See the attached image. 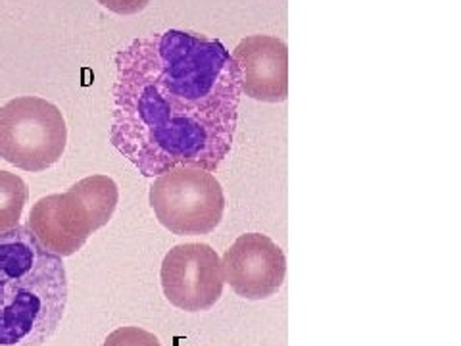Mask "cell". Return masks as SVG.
<instances>
[{"mask_svg":"<svg viewBox=\"0 0 461 346\" xmlns=\"http://www.w3.org/2000/svg\"><path fill=\"white\" fill-rule=\"evenodd\" d=\"M68 306V273L27 225L0 233V346H41Z\"/></svg>","mask_w":461,"mask_h":346,"instance_id":"7a4b0ae2","label":"cell"},{"mask_svg":"<svg viewBox=\"0 0 461 346\" xmlns=\"http://www.w3.org/2000/svg\"><path fill=\"white\" fill-rule=\"evenodd\" d=\"M150 206L173 235H208L223 220L225 195L212 171L173 168L150 187Z\"/></svg>","mask_w":461,"mask_h":346,"instance_id":"5b68a950","label":"cell"},{"mask_svg":"<svg viewBox=\"0 0 461 346\" xmlns=\"http://www.w3.org/2000/svg\"><path fill=\"white\" fill-rule=\"evenodd\" d=\"M166 298L185 312H204L223 295L221 260L210 244L185 242L173 247L162 262Z\"/></svg>","mask_w":461,"mask_h":346,"instance_id":"8992f818","label":"cell"},{"mask_svg":"<svg viewBox=\"0 0 461 346\" xmlns=\"http://www.w3.org/2000/svg\"><path fill=\"white\" fill-rule=\"evenodd\" d=\"M118 198V185L112 178H85L62 195L39 198L29 212L27 227L50 254L74 256L95 231L112 220Z\"/></svg>","mask_w":461,"mask_h":346,"instance_id":"3957f363","label":"cell"},{"mask_svg":"<svg viewBox=\"0 0 461 346\" xmlns=\"http://www.w3.org/2000/svg\"><path fill=\"white\" fill-rule=\"evenodd\" d=\"M115 68L110 142L140 176L221 166L242 91L233 56L218 39L169 29L129 42Z\"/></svg>","mask_w":461,"mask_h":346,"instance_id":"6da1fadb","label":"cell"},{"mask_svg":"<svg viewBox=\"0 0 461 346\" xmlns=\"http://www.w3.org/2000/svg\"><path fill=\"white\" fill-rule=\"evenodd\" d=\"M68 142L66 120L41 96H18L0 106V158L23 171H45L60 160Z\"/></svg>","mask_w":461,"mask_h":346,"instance_id":"277c9868","label":"cell"},{"mask_svg":"<svg viewBox=\"0 0 461 346\" xmlns=\"http://www.w3.org/2000/svg\"><path fill=\"white\" fill-rule=\"evenodd\" d=\"M240 91L259 103H283L288 96V49L271 35H250L233 50Z\"/></svg>","mask_w":461,"mask_h":346,"instance_id":"ba28073f","label":"cell"},{"mask_svg":"<svg viewBox=\"0 0 461 346\" xmlns=\"http://www.w3.org/2000/svg\"><path fill=\"white\" fill-rule=\"evenodd\" d=\"M27 198L25 181L16 173L0 169V233L20 225Z\"/></svg>","mask_w":461,"mask_h":346,"instance_id":"9c48e42d","label":"cell"},{"mask_svg":"<svg viewBox=\"0 0 461 346\" xmlns=\"http://www.w3.org/2000/svg\"><path fill=\"white\" fill-rule=\"evenodd\" d=\"M106 10L120 14V16H133V14L142 12L152 0H98Z\"/></svg>","mask_w":461,"mask_h":346,"instance_id":"8fae6325","label":"cell"},{"mask_svg":"<svg viewBox=\"0 0 461 346\" xmlns=\"http://www.w3.org/2000/svg\"><path fill=\"white\" fill-rule=\"evenodd\" d=\"M103 346H162V342L150 331L129 325L112 331Z\"/></svg>","mask_w":461,"mask_h":346,"instance_id":"30bf717a","label":"cell"},{"mask_svg":"<svg viewBox=\"0 0 461 346\" xmlns=\"http://www.w3.org/2000/svg\"><path fill=\"white\" fill-rule=\"evenodd\" d=\"M223 279L247 300H264L276 295L285 283V252L267 235H240L221 260Z\"/></svg>","mask_w":461,"mask_h":346,"instance_id":"52a82bcc","label":"cell"}]
</instances>
